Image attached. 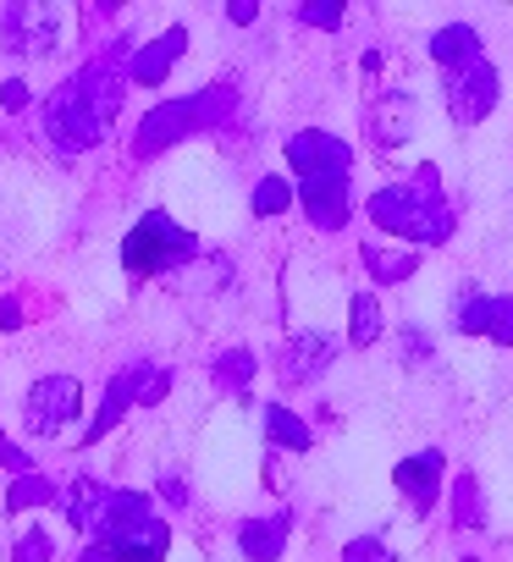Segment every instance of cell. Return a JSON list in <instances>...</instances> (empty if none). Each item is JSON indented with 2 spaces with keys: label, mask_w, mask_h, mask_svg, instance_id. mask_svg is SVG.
<instances>
[{
  "label": "cell",
  "mask_w": 513,
  "mask_h": 562,
  "mask_svg": "<svg viewBox=\"0 0 513 562\" xmlns=\"http://www.w3.org/2000/svg\"><path fill=\"white\" fill-rule=\"evenodd\" d=\"M138 45L111 40L94 61H83L73 78H62L51 89L40 127H45V144L56 155L73 160V155H89V149H100L111 138V127L122 116V100H127V56Z\"/></svg>",
  "instance_id": "6da1fadb"
},
{
  "label": "cell",
  "mask_w": 513,
  "mask_h": 562,
  "mask_svg": "<svg viewBox=\"0 0 513 562\" xmlns=\"http://www.w3.org/2000/svg\"><path fill=\"white\" fill-rule=\"evenodd\" d=\"M288 166L299 171V204L310 215V226L337 232L348 226V171H354V144L326 133V127H304L288 138Z\"/></svg>",
  "instance_id": "7a4b0ae2"
},
{
  "label": "cell",
  "mask_w": 513,
  "mask_h": 562,
  "mask_svg": "<svg viewBox=\"0 0 513 562\" xmlns=\"http://www.w3.org/2000/svg\"><path fill=\"white\" fill-rule=\"evenodd\" d=\"M365 215L387 232V237H409L414 248H442L458 226L453 199L442 188L436 166H414L403 182H387L365 199Z\"/></svg>",
  "instance_id": "3957f363"
},
{
  "label": "cell",
  "mask_w": 513,
  "mask_h": 562,
  "mask_svg": "<svg viewBox=\"0 0 513 562\" xmlns=\"http://www.w3.org/2000/svg\"><path fill=\"white\" fill-rule=\"evenodd\" d=\"M232 111H237V89H226V83L199 89V94H182V100H160V105L138 122L133 155L149 160V155H160V149L193 138V133H215V127L232 122Z\"/></svg>",
  "instance_id": "277c9868"
},
{
  "label": "cell",
  "mask_w": 513,
  "mask_h": 562,
  "mask_svg": "<svg viewBox=\"0 0 513 562\" xmlns=\"http://www.w3.org/2000/svg\"><path fill=\"white\" fill-rule=\"evenodd\" d=\"M199 259V237L188 226H177L166 210H149L133 221V232L122 237V265L127 276H171L182 265Z\"/></svg>",
  "instance_id": "5b68a950"
},
{
  "label": "cell",
  "mask_w": 513,
  "mask_h": 562,
  "mask_svg": "<svg viewBox=\"0 0 513 562\" xmlns=\"http://www.w3.org/2000/svg\"><path fill=\"white\" fill-rule=\"evenodd\" d=\"M67 40V12L51 7V0H18V7H7V18H0V45H7L12 56H56Z\"/></svg>",
  "instance_id": "8992f818"
},
{
  "label": "cell",
  "mask_w": 513,
  "mask_h": 562,
  "mask_svg": "<svg viewBox=\"0 0 513 562\" xmlns=\"http://www.w3.org/2000/svg\"><path fill=\"white\" fill-rule=\"evenodd\" d=\"M78 419H83V381L78 375H40L29 386V397H23L29 436L51 441V436H67Z\"/></svg>",
  "instance_id": "52a82bcc"
},
{
  "label": "cell",
  "mask_w": 513,
  "mask_h": 562,
  "mask_svg": "<svg viewBox=\"0 0 513 562\" xmlns=\"http://www.w3.org/2000/svg\"><path fill=\"white\" fill-rule=\"evenodd\" d=\"M442 100H447L453 127H480L497 111V100H502V78H497V67L486 56H475V61L442 72Z\"/></svg>",
  "instance_id": "ba28073f"
},
{
  "label": "cell",
  "mask_w": 513,
  "mask_h": 562,
  "mask_svg": "<svg viewBox=\"0 0 513 562\" xmlns=\"http://www.w3.org/2000/svg\"><path fill=\"white\" fill-rule=\"evenodd\" d=\"M392 485L403 491V502H409L420 518H431L436 502H442V491H447V458H442V447L409 452V458L392 469Z\"/></svg>",
  "instance_id": "9c48e42d"
},
{
  "label": "cell",
  "mask_w": 513,
  "mask_h": 562,
  "mask_svg": "<svg viewBox=\"0 0 513 562\" xmlns=\"http://www.w3.org/2000/svg\"><path fill=\"white\" fill-rule=\"evenodd\" d=\"M337 353H343V342L332 331H299V337H288V348L277 359V375H282V386H310L337 364Z\"/></svg>",
  "instance_id": "30bf717a"
},
{
  "label": "cell",
  "mask_w": 513,
  "mask_h": 562,
  "mask_svg": "<svg viewBox=\"0 0 513 562\" xmlns=\"http://www.w3.org/2000/svg\"><path fill=\"white\" fill-rule=\"evenodd\" d=\"M111 502H116V485H105V480H94V474H78V480H67V485H62V513H67V524H73V529H83L89 540H100V535H105Z\"/></svg>",
  "instance_id": "8fae6325"
},
{
  "label": "cell",
  "mask_w": 513,
  "mask_h": 562,
  "mask_svg": "<svg viewBox=\"0 0 513 562\" xmlns=\"http://www.w3.org/2000/svg\"><path fill=\"white\" fill-rule=\"evenodd\" d=\"M144 364H149V359H138V364H127V370H116V375L105 381V397H100V408H94V419H89V430H83V441H78V447H94V441H105V436H111V430L127 419V408H138Z\"/></svg>",
  "instance_id": "7c38bea8"
},
{
  "label": "cell",
  "mask_w": 513,
  "mask_h": 562,
  "mask_svg": "<svg viewBox=\"0 0 513 562\" xmlns=\"http://www.w3.org/2000/svg\"><path fill=\"white\" fill-rule=\"evenodd\" d=\"M182 50H188V29L171 23L166 34H155L149 45H138V50L127 56V83H138V89H160V83L171 78V67L182 61Z\"/></svg>",
  "instance_id": "4fadbf2b"
},
{
  "label": "cell",
  "mask_w": 513,
  "mask_h": 562,
  "mask_svg": "<svg viewBox=\"0 0 513 562\" xmlns=\"http://www.w3.org/2000/svg\"><path fill=\"white\" fill-rule=\"evenodd\" d=\"M100 546H105L116 562H166V551H171V524H166L160 513H149V518L122 524V529L105 535Z\"/></svg>",
  "instance_id": "5bb4252c"
},
{
  "label": "cell",
  "mask_w": 513,
  "mask_h": 562,
  "mask_svg": "<svg viewBox=\"0 0 513 562\" xmlns=\"http://www.w3.org/2000/svg\"><path fill=\"white\" fill-rule=\"evenodd\" d=\"M370 138L381 149H398L414 138V94L409 89H387L376 105H370Z\"/></svg>",
  "instance_id": "9a60e30c"
},
{
  "label": "cell",
  "mask_w": 513,
  "mask_h": 562,
  "mask_svg": "<svg viewBox=\"0 0 513 562\" xmlns=\"http://www.w3.org/2000/svg\"><path fill=\"white\" fill-rule=\"evenodd\" d=\"M288 535H293V513H271V518H243L237 524V551L248 562H277L288 551Z\"/></svg>",
  "instance_id": "2e32d148"
},
{
  "label": "cell",
  "mask_w": 513,
  "mask_h": 562,
  "mask_svg": "<svg viewBox=\"0 0 513 562\" xmlns=\"http://www.w3.org/2000/svg\"><path fill=\"white\" fill-rule=\"evenodd\" d=\"M475 56H486V50H480V34H475L469 23H447V29L431 34V61H436L442 72H453V67H464V61H475Z\"/></svg>",
  "instance_id": "e0dca14e"
},
{
  "label": "cell",
  "mask_w": 513,
  "mask_h": 562,
  "mask_svg": "<svg viewBox=\"0 0 513 562\" xmlns=\"http://www.w3.org/2000/svg\"><path fill=\"white\" fill-rule=\"evenodd\" d=\"M359 259L370 265V276L381 281V288H398V281H409L420 270V248H381V243H359Z\"/></svg>",
  "instance_id": "ac0fdd59"
},
{
  "label": "cell",
  "mask_w": 513,
  "mask_h": 562,
  "mask_svg": "<svg viewBox=\"0 0 513 562\" xmlns=\"http://www.w3.org/2000/svg\"><path fill=\"white\" fill-rule=\"evenodd\" d=\"M266 441L277 447V452H310V441H315V430L293 414V408H282V403H266Z\"/></svg>",
  "instance_id": "d6986e66"
},
{
  "label": "cell",
  "mask_w": 513,
  "mask_h": 562,
  "mask_svg": "<svg viewBox=\"0 0 513 562\" xmlns=\"http://www.w3.org/2000/svg\"><path fill=\"white\" fill-rule=\"evenodd\" d=\"M254 348H226V353H215L210 359V381L221 386V392H232V397H243L248 386H254Z\"/></svg>",
  "instance_id": "ffe728a7"
},
{
  "label": "cell",
  "mask_w": 513,
  "mask_h": 562,
  "mask_svg": "<svg viewBox=\"0 0 513 562\" xmlns=\"http://www.w3.org/2000/svg\"><path fill=\"white\" fill-rule=\"evenodd\" d=\"M491 310H497L491 293L458 288V299H453V331H464V337H491Z\"/></svg>",
  "instance_id": "44dd1931"
},
{
  "label": "cell",
  "mask_w": 513,
  "mask_h": 562,
  "mask_svg": "<svg viewBox=\"0 0 513 562\" xmlns=\"http://www.w3.org/2000/svg\"><path fill=\"white\" fill-rule=\"evenodd\" d=\"M23 507H62V485L51 474H18L12 491H7V513H23Z\"/></svg>",
  "instance_id": "7402d4cb"
},
{
  "label": "cell",
  "mask_w": 513,
  "mask_h": 562,
  "mask_svg": "<svg viewBox=\"0 0 513 562\" xmlns=\"http://www.w3.org/2000/svg\"><path fill=\"white\" fill-rule=\"evenodd\" d=\"M381 331H387L381 299H376V293H359V299H354V315H348V342H354V348H376Z\"/></svg>",
  "instance_id": "603a6c76"
},
{
  "label": "cell",
  "mask_w": 513,
  "mask_h": 562,
  "mask_svg": "<svg viewBox=\"0 0 513 562\" xmlns=\"http://www.w3.org/2000/svg\"><path fill=\"white\" fill-rule=\"evenodd\" d=\"M293 204H299V188H293L288 177H260V182H254V193H248V210L260 215V221L288 215Z\"/></svg>",
  "instance_id": "cb8c5ba5"
},
{
  "label": "cell",
  "mask_w": 513,
  "mask_h": 562,
  "mask_svg": "<svg viewBox=\"0 0 513 562\" xmlns=\"http://www.w3.org/2000/svg\"><path fill=\"white\" fill-rule=\"evenodd\" d=\"M480 518H486L480 480H475V474H458V480H453V529H480Z\"/></svg>",
  "instance_id": "d4e9b609"
},
{
  "label": "cell",
  "mask_w": 513,
  "mask_h": 562,
  "mask_svg": "<svg viewBox=\"0 0 513 562\" xmlns=\"http://www.w3.org/2000/svg\"><path fill=\"white\" fill-rule=\"evenodd\" d=\"M293 23H304V29H343L348 7H343V0H310V7H293Z\"/></svg>",
  "instance_id": "484cf974"
},
{
  "label": "cell",
  "mask_w": 513,
  "mask_h": 562,
  "mask_svg": "<svg viewBox=\"0 0 513 562\" xmlns=\"http://www.w3.org/2000/svg\"><path fill=\"white\" fill-rule=\"evenodd\" d=\"M12 562H56V540H51V529H23L18 540H12Z\"/></svg>",
  "instance_id": "4316f807"
},
{
  "label": "cell",
  "mask_w": 513,
  "mask_h": 562,
  "mask_svg": "<svg viewBox=\"0 0 513 562\" xmlns=\"http://www.w3.org/2000/svg\"><path fill=\"white\" fill-rule=\"evenodd\" d=\"M343 562H398V557H392V546L381 535H359V540L343 546Z\"/></svg>",
  "instance_id": "83f0119b"
},
{
  "label": "cell",
  "mask_w": 513,
  "mask_h": 562,
  "mask_svg": "<svg viewBox=\"0 0 513 562\" xmlns=\"http://www.w3.org/2000/svg\"><path fill=\"white\" fill-rule=\"evenodd\" d=\"M166 392H171V370H166V364H144L138 408H155V403H166Z\"/></svg>",
  "instance_id": "f1b7e54d"
},
{
  "label": "cell",
  "mask_w": 513,
  "mask_h": 562,
  "mask_svg": "<svg viewBox=\"0 0 513 562\" xmlns=\"http://www.w3.org/2000/svg\"><path fill=\"white\" fill-rule=\"evenodd\" d=\"M0 469H12V480H18V474H34V452L18 447L7 430H0Z\"/></svg>",
  "instance_id": "f546056e"
},
{
  "label": "cell",
  "mask_w": 513,
  "mask_h": 562,
  "mask_svg": "<svg viewBox=\"0 0 513 562\" xmlns=\"http://www.w3.org/2000/svg\"><path fill=\"white\" fill-rule=\"evenodd\" d=\"M398 342H403V364H425V359L436 353V342H431L420 326H403V331H398Z\"/></svg>",
  "instance_id": "4dcf8cb0"
},
{
  "label": "cell",
  "mask_w": 513,
  "mask_h": 562,
  "mask_svg": "<svg viewBox=\"0 0 513 562\" xmlns=\"http://www.w3.org/2000/svg\"><path fill=\"white\" fill-rule=\"evenodd\" d=\"M491 342L497 348H513V299H497V310H491Z\"/></svg>",
  "instance_id": "1f68e13d"
},
{
  "label": "cell",
  "mask_w": 513,
  "mask_h": 562,
  "mask_svg": "<svg viewBox=\"0 0 513 562\" xmlns=\"http://www.w3.org/2000/svg\"><path fill=\"white\" fill-rule=\"evenodd\" d=\"M29 100H34L29 78H7V83H0V105H7V111H29Z\"/></svg>",
  "instance_id": "d6a6232c"
},
{
  "label": "cell",
  "mask_w": 513,
  "mask_h": 562,
  "mask_svg": "<svg viewBox=\"0 0 513 562\" xmlns=\"http://www.w3.org/2000/svg\"><path fill=\"white\" fill-rule=\"evenodd\" d=\"M254 18H260V0H232L226 7V23H237V29H248Z\"/></svg>",
  "instance_id": "836d02e7"
},
{
  "label": "cell",
  "mask_w": 513,
  "mask_h": 562,
  "mask_svg": "<svg viewBox=\"0 0 513 562\" xmlns=\"http://www.w3.org/2000/svg\"><path fill=\"white\" fill-rule=\"evenodd\" d=\"M23 326V304L18 299H0V331H18Z\"/></svg>",
  "instance_id": "e575fe53"
},
{
  "label": "cell",
  "mask_w": 513,
  "mask_h": 562,
  "mask_svg": "<svg viewBox=\"0 0 513 562\" xmlns=\"http://www.w3.org/2000/svg\"><path fill=\"white\" fill-rule=\"evenodd\" d=\"M160 496H166L171 507H182V502H188V485H182L177 474H160Z\"/></svg>",
  "instance_id": "d590c367"
},
{
  "label": "cell",
  "mask_w": 513,
  "mask_h": 562,
  "mask_svg": "<svg viewBox=\"0 0 513 562\" xmlns=\"http://www.w3.org/2000/svg\"><path fill=\"white\" fill-rule=\"evenodd\" d=\"M78 562H116V557H111V551H105L100 540H89V546L78 551Z\"/></svg>",
  "instance_id": "8d00e7d4"
},
{
  "label": "cell",
  "mask_w": 513,
  "mask_h": 562,
  "mask_svg": "<svg viewBox=\"0 0 513 562\" xmlns=\"http://www.w3.org/2000/svg\"><path fill=\"white\" fill-rule=\"evenodd\" d=\"M464 562H475V557H464Z\"/></svg>",
  "instance_id": "74e56055"
}]
</instances>
